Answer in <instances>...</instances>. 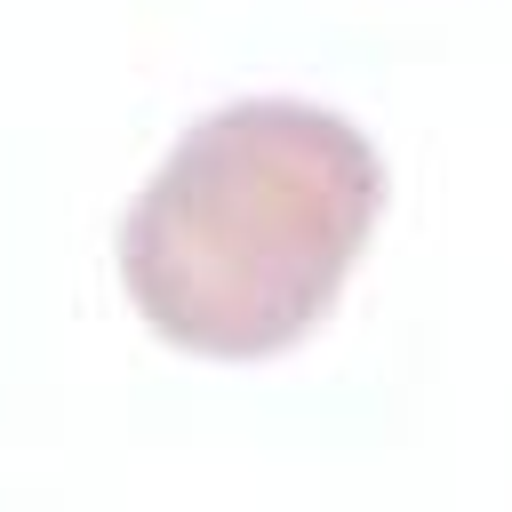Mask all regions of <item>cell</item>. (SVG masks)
<instances>
[{
    "label": "cell",
    "mask_w": 512,
    "mask_h": 512,
    "mask_svg": "<svg viewBox=\"0 0 512 512\" xmlns=\"http://www.w3.org/2000/svg\"><path fill=\"white\" fill-rule=\"evenodd\" d=\"M384 208L376 144L304 96L200 112L120 216L136 320L200 360H272L320 328Z\"/></svg>",
    "instance_id": "6da1fadb"
}]
</instances>
